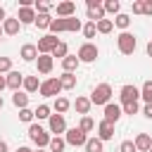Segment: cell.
I'll list each match as a JSON object with an SVG mask.
<instances>
[{
	"instance_id": "obj_1",
	"label": "cell",
	"mask_w": 152,
	"mask_h": 152,
	"mask_svg": "<svg viewBox=\"0 0 152 152\" xmlns=\"http://www.w3.org/2000/svg\"><path fill=\"white\" fill-rule=\"evenodd\" d=\"M81 28H83V24H81V19H76V17H69V19H52V24H50V33H52V36H57V33H62V31L76 33V31H81Z\"/></svg>"
},
{
	"instance_id": "obj_2",
	"label": "cell",
	"mask_w": 152,
	"mask_h": 152,
	"mask_svg": "<svg viewBox=\"0 0 152 152\" xmlns=\"http://www.w3.org/2000/svg\"><path fill=\"white\" fill-rule=\"evenodd\" d=\"M88 100H90V104H102V107H104V104L112 100V86H109V83H100V86H95Z\"/></svg>"
},
{
	"instance_id": "obj_3",
	"label": "cell",
	"mask_w": 152,
	"mask_h": 152,
	"mask_svg": "<svg viewBox=\"0 0 152 152\" xmlns=\"http://www.w3.org/2000/svg\"><path fill=\"white\" fill-rule=\"evenodd\" d=\"M116 48H119V52H121V55H133V52H135V48H138V40H135V36H133V33L121 31V33H119V38H116Z\"/></svg>"
},
{
	"instance_id": "obj_4",
	"label": "cell",
	"mask_w": 152,
	"mask_h": 152,
	"mask_svg": "<svg viewBox=\"0 0 152 152\" xmlns=\"http://www.w3.org/2000/svg\"><path fill=\"white\" fill-rule=\"evenodd\" d=\"M28 138H31V140L38 145V150H43V147H48V145H50V138H52V135H50V133H48L43 126L31 124V126H28Z\"/></svg>"
},
{
	"instance_id": "obj_5",
	"label": "cell",
	"mask_w": 152,
	"mask_h": 152,
	"mask_svg": "<svg viewBox=\"0 0 152 152\" xmlns=\"http://www.w3.org/2000/svg\"><path fill=\"white\" fill-rule=\"evenodd\" d=\"M57 45H59V38L52 36V33H45L43 38H38L36 50H38V55H52V50H55Z\"/></svg>"
},
{
	"instance_id": "obj_6",
	"label": "cell",
	"mask_w": 152,
	"mask_h": 152,
	"mask_svg": "<svg viewBox=\"0 0 152 152\" xmlns=\"http://www.w3.org/2000/svg\"><path fill=\"white\" fill-rule=\"evenodd\" d=\"M97 55H100V50H97V45L95 43H83L81 48H78V62H86V64H90V62H95L97 59Z\"/></svg>"
},
{
	"instance_id": "obj_7",
	"label": "cell",
	"mask_w": 152,
	"mask_h": 152,
	"mask_svg": "<svg viewBox=\"0 0 152 152\" xmlns=\"http://www.w3.org/2000/svg\"><path fill=\"white\" fill-rule=\"evenodd\" d=\"M38 93H40L43 97H57V95L62 93V86H59V78H45V81L40 83V88H38Z\"/></svg>"
},
{
	"instance_id": "obj_8",
	"label": "cell",
	"mask_w": 152,
	"mask_h": 152,
	"mask_svg": "<svg viewBox=\"0 0 152 152\" xmlns=\"http://www.w3.org/2000/svg\"><path fill=\"white\" fill-rule=\"evenodd\" d=\"M86 140H88V135L78 128V126H74V128H66V135H64V142L66 145H74V147H81V145H86Z\"/></svg>"
},
{
	"instance_id": "obj_9",
	"label": "cell",
	"mask_w": 152,
	"mask_h": 152,
	"mask_svg": "<svg viewBox=\"0 0 152 152\" xmlns=\"http://www.w3.org/2000/svg\"><path fill=\"white\" fill-rule=\"evenodd\" d=\"M86 7H88V19L93 24H97L100 19H104V10H102L100 0H86Z\"/></svg>"
},
{
	"instance_id": "obj_10",
	"label": "cell",
	"mask_w": 152,
	"mask_h": 152,
	"mask_svg": "<svg viewBox=\"0 0 152 152\" xmlns=\"http://www.w3.org/2000/svg\"><path fill=\"white\" fill-rule=\"evenodd\" d=\"M48 128H50V133H55V135L66 133V121H64V116H62V114H50Z\"/></svg>"
},
{
	"instance_id": "obj_11",
	"label": "cell",
	"mask_w": 152,
	"mask_h": 152,
	"mask_svg": "<svg viewBox=\"0 0 152 152\" xmlns=\"http://www.w3.org/2000/svg\"><path fill=\"white\" fill-rule=\"evenodd\" d=\"M55 10H57V19H69V17H76V2H71V0L55 5Z\"/></svg>"
},
{
	"instance_id": "obj_12",
	"label": "cell",
	"mask_w": 152,
	"mask_h": 152,
	"mask_svg": "<svg viewBox=\"0 0 152 152\" xmlns=\"http://www.w3.org/2000/svg\"><path fill=\"white\" fill-rule=\"evenodd\" d=\"M119 97H121V104L138 102V97H140V90H138L135 86H124V88H121V93H119Z\"/></svg>"
},
{
	"instance_id": "obj_13",
	"label": "cell",
	"mask_w": 152,
	"mask_h": 152,
	"mask_svg": "<svg viewBox=\"0 0 152 152\" xmlns=\"http://www.w3.org/2000/svg\"><path fill=\"white\" fill-rule=\"evenodd\" d=\"M5 81H7V88H10L12 93H17V90L24 86V74H21V71H10V74L5 76Z\"/></svg>"
},
{
	"instance_id": "obj_14",
	"label": "cell",
	"mask_w": 152,
	"mask_h": 152,
	"mask_svg": "<svg viewBox=\"0 0 152 152\" xmlns=\"http://www.w3.org/2000/svg\"><path fill=\"white\" fill-rule=\"evenodd\" d=\"M52 64H55V59H52V55H38V59H36V66H38V74H50L52 71Z\"/></svg>"
},
{
	"instance_id": "obj_15",
	"label": "cell",
	"mask_w": 152,
	"mask_h": 152,
	"mask_svg": "<svg viewBox=\"0 0 152 152\" xmlns=\"http://www.w3.org/2000/svg\"><path fill=\"white\" fill-rule=\"evenodd\" d=\"M119 119H121V107L114 104V102H107V104H104V121L116 124Z\"/></svg>"
},
{
	"instance_id": "obj_16",
	"label": "cell",
	"mask_w": 152,
	"mask_h": 152,
	"mask_svg": "<svg viewBox=\"0 0 152 152\" xmlns=\"http://www.w3.org/2000/svg\"><path fill=\"white\" fill-rule=\"evenodd\" d=\"M97 138H100L102 142H104V140H112V138H114V124H109V121L102 119V121L97 124Z\"/></svg>"
},
{
	"instance_id": "obj_17",
	"label": "cell",
	"mask_w": 152,
	"mask_h": 152,
	"mask_svg": "<svg viewBox=\"0 0 152 152\" xmlns=\"http://www.w3.org/2000/svg\"><path fill=\"white\" fill-rule=\"evenodd\" d=\"M19 28H21V24H19L17 17H7V19L2 21V33H5V36H17Z\"/></svg>"
},
{
	"instance_id": "obj_18",
	"label": "cell",
	"mask_w": 152,
	"mask_h": 152,
	"mask_svg": "<svg viewBox=\"0 0 152 152\" xmlns=\"http://www.w3.org/2000/svg\"><path fill=\"white\" fill-rule=\"evenodd\" d=\"M19 57H21L24 62H36V59H38V50H36V45H33V43H24L21 50H19Z\"/></svg>"
},
{
	"instance_id": "obj_19",
	"label": "cell",
	"mask_w": 152,
	"mask_h": 152,
	"mask_svg": "<svg viewBox=\"0 0 152 152\" xmlns=\"http://www.w3.org/2000/svg\"><path fill=\"white\" fill-rule=\"evenodd\" d=\"M17 19H19L21 26H24V24H33V21H36V10H33V7H19Z\"/></svg>"
},
{
	"instance_id": "obj_20",
	"label": "cell",
	"mask_w": 152,
	"mask_h": 152,
	"mask_svg": "<svg viewBox=\"0 0 152 152\" xmlns=\"http://www.w3.org/2000/svg\"><path fill=\"white\" fill-rule=\"evenodd\" d=\"M133 145H135V150H138V152H150V145H152L150 133H138V135H135V140H133Z\"/></svg>"
},
{
	"instance_id": "obj_21",
	"label": "cell",
	"mask_w": 152,
	"mask_h": 152,
	"mask_svg": "<svg viewBox=\"0 0 152 152\" xmlns=\"http://www.w3.org/2000/svg\"><path fill=\"white\" fill-rule=\"evenodd\" d=\"M78 64H81V62H78L76 55H66V57L62 59V69H64L66 74H74V71L78 69Z\"/></svg>"
},
{
	"instance_id": "obj_22",
	"label": "cell",
	"mask_w": 152,
	"mask_h": 152,
	"mask_svg": "<svg viewBox=\"0 0 152 152\" xmlns=\"http://www.w3.org/2000/svg\"><path fill=\"white\" fill-rule=\"evenodd\" d=\"M59 78V86H62V90H74L76 88V74H62V76H57Z\"/></svg>"
},
{
	"instance_id": "obj_23",
	"label": "cell",
	"mask_w": 152,
	"mask_h": 152,
	"mask_svg": "<svg viewBox=\"0 0 152 152\" xmlns=\"http://www.w3.org/2000/svg\"><path fill=\"white\" fill-rule=\"evenodd\" d=\"M71 107H74L81 116H88V112H90V107H93V104H90V100H88V97H76V102H74Z\"/></svg>"
},
{
	"instance_id": "obj_24",
	"label": "cell",
	"mask_w": 152,
	"mask_h": 152,
	"mask_svg": "<svg viewBox=\"0 0 152 152\" xmlns=\"http://www.w3.org/2000/svg\"><path fill=\"white\" fill-rule=\"evenodd\" d=\"M83 147H86V152H104V142L100 138H88Z\"/></svg>"
},
{
	"instance_id": "obj_25",
	"label": "cell",
	"mask_w": 152,
	"mask_h": 152,
	"mask_svg": "<svg viewBox=\"0 0 152 152\" xmlns=\"http://www.w3.org/2000/svg\"><path fill=\"white\" fill-rule=\"evenodd\" d=\"M26 93H36L38 88H40V81H38V76H24V86H21Z\"/></svg>"
},
{
	"instance_id": "obj_26",
	"label": "cell",
	"mask_w": 152,
	"mask_h": 152,
	"mask_svg": "<svg viewBox=\"0 0 152 152\" xmlns=\"http://www.w3.org/2000/svg\"><path fill=\"white\" fill-rule=\"evenodd\" d=\"M112 21H114V26H116V28H121V31H126V28L131 26V17H128V14H124V12H119Z\"/></svg>"
},
{
	"instance_id": "obj_27",
	"label": "cell",
	"mask_w": 152,
	"mask_h": 152,
	"mask_svg": "<svg viewBox=\"0 0 152 152\" xmlns=\"http://www.w3.org/2000/svg\"><path fill=\"white\" fill-rule=\"evenodd\" d=\"M12 102H14V107L26 109V107H28V95H26V93H21V90H17V93L12 95Z\"/></svg>"
},
{
	"instance_id": "obj_28",
	"label": "cell",
	"mask_w": 152,
	"mask_h": 152,
	"mask_svg": "<svg viewBox=\"0 0 152 152\" xmlns=\"http://www.w3.org/2000/svg\"><path fill=\"white\" fill-rule=\"evenodd\" d=\"M102 10L116 17V14L121 12V2H119V0H104V2H102Z\"/></svg>"
},
{
	"instance_id": "obj_29",
	"label": "cell",
	"mask_w": 152,
	"mask_h": 152,
	"mask_svg": "<svg viewBox=\"0 0 152 152\" xmlns=\"http://www.w3.org/2000/svg\"><path fill=\"white\" fill-rule=\"evenodd\" d=\"M69 107H71V102H69L66 97H55V104H52V109H55L57 114H62V116H64V112H66Z\"/></svg>"
},
{
	"instance_id": "obj_30",
	"label": "cell",
	"mask_w": 152,
	"mask_h": 152,
	"mask_svg": "<svg viewBox=\"0 0 152 152\" xmlns=\"http://www.w3.org/2000/svg\"><path fill=\"white\" fill-rule=\"evenodd\" d=\"M64 145H66V142H64L59 135H52V138H50V145H48V150H50V152H64Z\"/></svg>"
},
{
	"instance_id": "obj_31",
	"label": "cell",
	"mask_w": 152,
	"mask_h": 152,
	"mask_svg": "<svg viewBox=\"0 0 152 152\" xmlns=\"http://www.w3.org/2000/svg\"><path fill=\"white\" fill-rule=\"evenodd\" d=\"M95 28H97V33H112L114 21H112V19H100V21L95 24Z\"/></svg>"
},
{
	"instance_id": "obj_32",
	"label": "cell",
	"mask_w": 152,
	"mask_h": 152,
	"mask_svg": "<svg viewBox=\"0 0 152 152\" xmlns=\"http://www.w3.org/2000/svg\"><path fill=\"white\" fill-rule=\"evenodd\" d=\"M140 97L145 100V104L152 102V81H145V83H142V88H140Z\"/></svg>"
},
{
	"instance_id": "obj_33",
	"label": "cell",
	"mask_w": 152,
	"mask_h": 152,
	"mask_svg": "<svg viewBox=\"0 0 152 152\" xmlns=\"http://www.w3.org/2000/svg\"><path fill=\"white\" fill-rule=\"evenodd\" d=\"M38 28H50V24H52V17L50 14H36V21H33Z\"/></svg>"
},
{
	"instance_id": "obj_34",
	"label": "cell",
	"mask_w": 152,
	"mask_h": 152,
	"mask_svg": "<svg viewBox=\"0 0 152 152\" xmlns=\"http://www.w3.org/2000/svg\"><path fill=\"white\" fill-rule=\"evenodd\" d=\"M66 55H69V48H66V43H62V40H59V45H57V48L52 50V59H55V57H59V59H64Z\"/></svg>"
},
{
	"instance_id": "obj_35",
	"label": "cell",
	"mask_w": 152,
	"mask_h": 152,
	"mask_svg": "<svg viewBox=\"0 0 152 152\" xmlns=\"http://www.w3.org/2000/svg\"><path fill=\"white\" fill-rule=\"evenodd\" d=\"M33 116L40 121V119H50V107L48 104H38L36 107V112H33Z\"/></svg>"
},
{
	"instance_id": "obj_36",
	"label": "cell",
	"mask_w": 152,
	"mask_h": 152,
	"mask_svg": "<svg viewBox=\"0 0 152 152\" xmlns=\"http://www.w3.org/2000/svg\"><path fill=\"white\" fill-rule=\"evenodd\" d=\"M78 128H81L83 133H90V131L95 128V121H93L90 116H83V119H81V124H78Z\"/></svg>"
},
{
	"instance_id": "obj_37",
	"label": "cell",
	"mask_w": 152,
	"mask_h": 152,
	"mask_svg": "<svg viewBox=\"0 0 152 152\" xmlns=\"http://www.w3.org/2000/svg\"><path fill=\"white\" fill-rule=\"evenodd\" d=\"M81 31H83V36H86V38H95V33H97V28H95V24H93V21L83 24V28H81Z\"/></svg>"
},
{
	"instance_id": "obj_38",
	"label": "cell",
	"mask_w": 152,
	"mask_h": 152,
	"mask_svg": "<svg viewBox=\"0 0 152 152\" xmlns=\"http://www.w3.org/2000/svg\"><path fill=\"white\" fill-rule=\"evenodd\" d=\"M36 116H33V112L26 107V109H19V121H24V124H31Z\"/></svg>"
},
{
	"instance_id": "obj_39",
	"label": "cell",
	"mask_w": 152,
	"mask_h": 152,
	"mask_svg": "<svg viewBox=\"0 0 152 152\" xmlns=\"http://www.w3.org/2000/svg\"><path fill=\"white\" fill-rule=\"evenodd\" d=\"M121 114H138V102H128V104H121Z\"/></svg>"
},
{
	"instance_id": "obj_40",
	"label": "cell",
	"mask_w": 152,
	"mask_h": 152,
	"mask_svg": "<svg viewBox=\"0 0 152 152\" xmlns=\"http://www.w3.org/2000/svg\"><path fill=\"white\" fill-rule=\"evenodd\" d=\"M12 71V59L10 57H0V74H10Z\"/></svg>"
},
{
	"instance_id": "obj_41",
	"label": "cell",
	"mask_w": 152,
	"mask_h": 152,
	"mask_svg": "<svg viewBox=\"0 0 152 152\" xmlns=\"http://www.w3.org/2000/svg\"><path fill=\"white\" fill-rule=\"evenodd\" d=\"M119 152H138V150H135L133 140H124V142L119 145Z\"/></svg>"
},
{
	"instance_id": "obj_42",
	"label": "cell",
	"mask_w": 152,
	"mask_h": 152,
	"mask_svg": "<svg viewBox=\"0 0 152 152\" xmlns=\"http://www.w3.org/2000/svg\"><path fill=\"white\" fill-rule=\"evenodd\" d=\"M131 7H133V14H142V0H133Z\"/></svg>"
},
{
	"instance_id": "obj_43",
	"label": "cell",
	"mask_w": 152,
	"mask_h": 152,
	"mask_svg": "<svg viewBox=\"0 0 152 152\" xmlns=\"http://www.w3.org/2000/svg\"><path fill=\"white\" fill-rule=\"evenodd\" d=\"M142 14L152 17V0H142Z\"/></svg>"
},
{
	"instance_id": "obj_44",
	"label": "cell",
	"mask_w": 152,
	"mask_h": 152,
	"mask_svg": "<svg viewBox=\"0 0 152 152\" xmlns=\"http://www.w3.org/2000/svg\"><path fill=\"white\" fill-rule=\"evenodd\" d=\"M142 114H145L147 119H152V102H150V104H145V109H142Z\"/></svg>"
},
{
	"instance_id": "obj_45",
	"label": "cell",
	"mask_w": 152,
	"mask_h": 152,
	"mask_svg": "<svg viewBox=\"0 0 152 152\" xmlns=\"http://www.w3.org/2000/svg\"><path fill=\"white\" fill-rule=\"evenodd\" d=\"M5 88H7V81H5V76H2V74H0V93H2V90H5Z\"/></svg>"
},
{
	"instance_id": "obj_46",
	"label": "cell",
	"mask_w": 152,
	"mask_h": 152,
	"mask_svg": "<svg viewBox=\"0 0 152 152\" xmlns=\"http://www.w3.org/2000/svg\"><path fill=\"white\" fill-rule=\"evenodd\" d=\"M145 52H147V57H152V40L145 45Z\"/></svg>"
},
{
	"instance_id": "obj_47",
	"label": "cell",
	"mask_w": 152,
	"mask_h": 152,
	"mask_svg": "<svg viewBox=\"0 0 152 152\" xmlns=\"http://www.w3.org/2000/svg\"><path fill=\"white\" fill-rule=\"evenodd\" d=\"M5 19H7V14H5V7H0V24H2Z\"/></svg>"
},
{
	"instance_id": "obj_48",
	"label": "cell",
	"mask_w": 152,
	"mask_h": 152,
	"mask_svg": "<svg viewBox=\"0 0 152 152\" xmlns=\"http://www.w3.org/2000/svg\"><path fill=\"white\" fill-rule=\"evenodd\" d=\"M0 152H7V142L5 140H0Z\"/></svg>"
},
{
	"instance_id": "obj_49",
	"label": "cell",
	"mask_w": 152,
	"mask_h": 152,
	"mask_svg": "<svg viewBox=\"0 0 152 152\" xmlns=\"http://www.w3.org/2000/svg\"><path fill=\"white\" fill-rule=\"evenodd\" d=\"M17 152H36V150H31V147H19Z\"/></svg>"
},
{
	"instance_id": "obj_50",
	"label": "cell",
	"mask_w": 152,
	"mask_h": 152,
	"mask_svg": "<svg viewBox=\"0 0 152 152\" xmlns=\"http://www.w3.org/2000/svg\"><path fill=\"white\" fill-rule=\"evenodd\" d=\"M0 109H2V95H0Z\"/></svg>"
},
{
	"instance_id": "obj_51",
	"label": "cell",
	"mask_w": 152,
	"mask_h": 152,
	"mask_svg": "<svg viewBox=\"0 0 152 152\" xmlns=\"http://www.w3.org/2000/svg\"><path fill=\"white\" fill-rule=\"evenodd\" d=\"M0 36H2V24H0Z\"/></svg>"
},
{
	"instance_id": "obj_52",
	"label": "cell",
	"mask_w": 152,
	"mask_h": 152,
	"mask_svg": "<svg viewBox=\"0 0 152 152\" xmlns=\"http://www.w3.org/2000/svg\"><path fill=\"white\" fill-rule=\"evenodd\" d=\"M36 152H48V150H36Z\"/></svg>"
},
{
	"instance_id": "obj_53",
	"label": "cell",
	"mask_w": 152,
	"mask_h": 152,
	"mask_svg": "<svg viewBox=\"0 0 152 152\" xmlns=\"http://www.w3.org/2000/svg\"><path fill=\"white\" fill-rule=\"evenodd\" d=\"M150 152H152V145H150Z\"/></svg>"
}]
</instances>
